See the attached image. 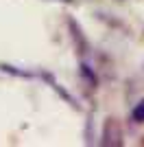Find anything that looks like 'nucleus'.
Returning a JSON list of instances; mask_svg holds the SVG:
<instances>
[{"instance_id": "obj_1", "label": "nucleus", "mask_w": 144, "mask_h": 147, "mask_svg": "<svg viewBox=\"0 0 144 147\" xmlns=\"http://www.w3.org/2000/svg\"><path fill=\"white\" fill-rule=\"evenodd\" d=\"M103 145H111V147L122 145V132H120L118 121H114V119H109V121L105 123V132H103Z\"/></svg>"}, {"instance_id": "obj_2", "label": "nucleus", "mask_w": 144, "mask_h": 147, "mask_svg": "<svg viewBox=\"0 0 144 147\" xmlns=\"http://www.w3.org/2000/svg\"><path fill=\"white\" fill-rule=\"evenodd\" d=\"M70 29H72V37H74V42H77L79 53H81V55H83V53H87V42H85L83 31H81V26L77 24V20H70Z\"/></svg>"}, {"instance_id": "obj_3", "label": "nucleus", "mask_w": 144, "mask_h": 147, "mask_svg": "<svg viewBox=\"0 0 144 147\" xmlns=\"http://www.w3.org/2000/svg\"><path fill=\"white\" fill-rule=\"evenodd\" d=\"M131 119H133L135 123H144V99L131 110Z\"/></svg>"}, {"instance_id": "obj_4", "label": "nucleus", "mask_w": 144, "mask_h": 147, "mask_svg": "<svg viewBox=\"0 0 144 147\" xmlns=\"http://www.w3.org/2000/svg\"><path fill=\"white\" fill-rule=\"evenodd\" d=\"M81 75H83L87 81H92V86H96V84H98V79H96V75H94V70H92L87 64H81Z\"/></svg>"}, {"instance_id": "obj_5", "label": "nucleus", "mask_w": 144, "mask_h": 147, "mask_svg": "<svg viewBox=\"0 0 144 147\" xmlns=\"http://www.w3.org/2000/svg\"><path fill=\"white\" fill-rule=\"evenodd\" d=\"M0 68H2L5 73L18 75V77H31V73H26V70H15V68H13V66H9V64H0Z\"/></svg>"}, {"instance_id": "obj_6", "label": "nucleus", "mask_w": 144, "mask_h": 147, "mask_svg": "<svg viewBox=\"0 0 144 147\" xmlns=\"http://www.w3.org/2000/svg\"><path fill=\"white\" fill-rule=\"evenodd\" d=\"M140 143H142V145H144V138H142V141H140Z\"/></svg>"}]
</instances>
